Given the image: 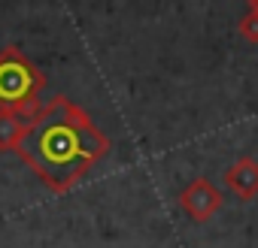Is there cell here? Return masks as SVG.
<instances>
[{
	"mask_svg": "<svg viewBox=\"0 0 258 248\" xmlns=\"http://www.w3.org/2000/svg\"><path fill=\"white\" fill-rule=\"evenodd\" d=\"M225 188L237 200H255L258 197V161L240 158L225 170Z\"/></svg>",
	"mask_w": 258,
	"mask_h": 248,
	"instance_id": "cell-4",
	"label": "cell"
},
{
	"mask_svg": "<svg viewBox=\"0 0 258 248\" xmlns=\"http://www.w3.org/2000/svg\"><path fill=\"white\" fill-rule=\"evenodd\" d=\"M179 206H182V212H185L191 221L207 224V221L222 209V194H219V188H216L210 179L198 176V179H191V182L179 191Z\"/></svg>",
	"mask_w": 258,
	"mask_h": 248,
	"instance_id": "cell-3",
	"label": "cell"
},
{
	"mask_svg": "<svg viewBox=\"0 0 258 248\" xmlns=\"http://www.w3.org/2000/svg\"><path fill=\"white\" fill-rule=\"evenodd\" d=\"M34 121H25L7 109H0V152H19L34 131Z\"/></svg>",
	"mask_w": 258,
	"mask_h": 248,
	"instance_id": "cell-5",
	"label": "cell"
},
{
	"mask_svg": "<svg viewBox=\"0 0 258 248\" xmlns=\"http://www.w3.org/2000/svg\"><path fill=\"white\" fill-rule=\"evenodd\" d=\"M46 88L43 70L22 55L19 46H7L0 52V109H7L25 121L40 115V91Z\"/></svg>",
	"mask_w": 258,
	"mask_h": 248,
	"instance_id": "cell-2",
	"label": "cell"
},
{
	"mask_svg": "<svg viewBox=\"0 0 258 248\" xmlns=\"http://www.w3.org/2000/svg\"><path fill=\"white\" fill-rule=\"evenodd\" d=\"M252 4H255V10H258V0H252Z\"/></svg>",
	"mask_w": 258,
	"mask_h": 248,
	"instance_id": "cell-7",
	"label": "cell"
},
{
	"mask_svg": "<svg viewBox=\"0 0 258 248\" xmlns=\"http://www.w3.org/2000/svg\"><path fill=\"white\" fill-rule=\"evenodd\" d=\"M109 137L91 115L70 97L55 94L40 109L19 155L52 194H67L109 155Z\"/></svg>",
	"mask_w": 258,
	"mask_h": 248,
	"instance_id": "cell-1",
	"label": "cell"
},
{
	"mask_svg": "<svg viewBox=\"0 0 258 248\" xmlns=\"http://www.w3.org/2000/svg\"><path fill=\"white\" fill-rule=\"evenodd\" d=\"M237 34H240L249 46H258V10L246 13V16L237 22Z\"/></svg>",
	"mask_w": 258,
	"mask_h": 248,
	"instance_id": "cell-6",
	"label": "cell"
}]
</instances>
